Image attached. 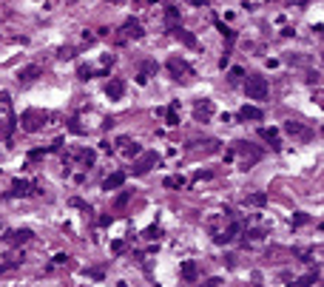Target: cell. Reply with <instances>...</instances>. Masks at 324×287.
Instances as JSON below:
<instances>
[{
    "mask_svg": "<svg viewBox=\"0 0 324 287\" xmlns=\"http://www.w3.org/2000/svg\"><path fill=\"white\" fill-rule=\"evenodd\" d=\"M49 119H51L49 111L29 108V111H23V114H20V128H23V131H29V134H37V131H43V128L49 125Z\"/></svg>",
    "mask_w": 324,
    "mask_h": 287,
    "instance_id": "1",
    "label": "cell"
},
{
    "mask_svg": "<svg viewBox=\"0 0 324 287\" xmlns=\"http://www.w3.org/2000/svg\"><path fill=\"white\" fill-rule=\"evenodd\" d=\"M160 165V153L157 151H142L137 159H134V165H131V173L134 176H145L151 168H157Z\"/></svg>",
    "mask_w": 324,
    "mask_h": 287,
    "instance_id": "2",
    "label": "cell"
},
{
    "mask_svg": "<svg viewBox=\"0 0 324 287\" xmlns=\"http://www.w3.org/2000/svg\"><path fill=\"white\" fill-rule=\"evenodd\" d=\"M244 91H247V100H264L267 91H270V85H267V80L262 74H250L247 83H244Z\"/></svg>",
    "mask_w": 324,
    "mask_h": 287,
    "instance_id": "3",
    "label": "cell"
},
{
    "mask_svg": "<svg viewBox=\"0 0 324 287\" xmlns=\"http://www.w3.org/2000/svg\"><path fill=\"white\" fill-rule=\"evenodd\" d=\"M168 71H171V77L177 83H191V77H194V68L188 66L182 57H171L168 60Z\"/></svg>",
    "mask_w": 324,
    "mask_h": 287,
    "instance_id": "4",
    "label": "cell"
},
{
    "mask_svg": "<svg viewBox=\"0 0 324 287\" xmlns=\"http://www.w3.org/2000/svg\"><path fill=\"white\" fill-rule=\"evenodd\" d=\"M236 153H242V156H244V171L250 168L253 162H259V159H262V151H259V148H253L250 142H236Z\"/></svg>",
    "mask_w": 324,
    "mask_h": 287,
    "instance_id": "5",
    "label": "cell"
},
{
    "mask_svg": "<svg viewBox=\"0 0 324 287\" xmlns=\"http://www.w3.org/2000/svg\"><path fill=\"white\" fill-rule=\"evenodd\" d=\"M242 230H244V225L233 219V222H230V228H225L222 233H216V236H213V242H216V245H227V242H233V239L239 236Z\"/></svg>",
    "mask_w": 324,
    "mask_h": 287,
    "instance_id": "6",
    "label": "cell"
},
{
    "mask_svg": "<svg viewBox=\"0 0 324 287\" xmlns=\"http://www.w3.org/2000/svg\"><path fill=\"white\" fill-rule=\"evenodd\" d=\"M194 117L199 119V122H208V119L213 117V102L208 100V97H202V100L194 102Z\"/></svg>",
    "mask_w": 324,
    "mask_h": 287,
    "instance_id": "7",
    "label": "cell"
},
{
    "mask_svg": "<svg viewBox=\"0 0 324 287\" xmlns=\"http://www.w3.org/2000/svg\"><path fill=\"white\" fill-rule=\"evenodd\" d=\"M122 34H125V37H134V40H140V37H145V29H142V23H140V20L128 17V20L122 23Z\"/></svg>",
    "mask_w": 324,
    "mask_h": 287,
    "instance_id": "8",
    "label": "cell"
},
{
    "mask_svg": "<svg viewBox=\"0 0 324 287\" xmlns=\"http://www.w3.org/2000/svg\"><path fill=\"white\" fill-rule=\"evenodd\" d=\"M32 193H34V185L29 179H15V182H12V191H9L6 196H32Z\"/></svg>",
    "mask_w": 324,
    "mask_h": 287,
    "instance_id": "9",
    "label": "cell"
},
{
    "mask_svg": "<svg viewBox=\"0 0 324 287\" xmlns=\"http://www.w3.org/2000/svg\"><path fill=\"white\" fill-rule=\"evenodd\" d=\"M122 94H125V80L114 77L111 83L105 85V97H108V100H122Z\"/></svg>",
    "mask_w": 324,
    "mask_h": 287,
    "instance_id": "10",
    "label": "cell"
},
{
    "mask_svg": "<svg viewBox=\"0 0 324 287\" xmlns=\"http://www.w3.org/2000/svg\"><path fill=\"white\" fill-rule=\"evenodd\" d=\"M32 236H34V233L29 230V228H20V230H9V233H6V242L20 248V245H26V242H29Z\"/></svg>",
    "mask_w": 324,
    "mask_h": 287,
    "instance_id": "11",
    "label": "cell"
},
{
    "mask_svg": "<svg viewBox=\"0 0 324 287\" xmlns=\"http://www.w3.org/2000/svg\"><path fill=\"white\" fill-rule=\"evenodd\" d=\"M284 131L290 136H299V139H310V128H304L299 119H287V122H284Z\"/></svg>",
    "mask_w": 324,
    "mask_h": 287,
    "instance_id": "12",
    "label": "cell"
},
{
    "mask_svg": "<svg viewBox=\"0 0 324 287\" xmlns=\"http://www.w3.org/2000/svg\"><path fill=\"white\" fill-rule=\"evenodd\" d=\"M171 32H174V37H177L182 46H188V49H196V34H194V32H188V29H182V26H174Z\"/></svg>",
    "mask_w": 324,
    "mask_h": 287,
    "instance_id": "13",
    "label": "cell"
},
{
    "mask_svg": "<svg viewBox=\"0 0 324 287\" xmlns=\"http://www.w3.org/2000/svg\"><path fill=\"white\" fill-rule=\"evenodd\" d=\"M40 74H43V66H37V63H34V66H26V68H20V74H17V80H20V83H32V80H37Z\"/></svg>",
    "mask_w": 324,
    "mask_h": 287,
    "instance_id": "14",
    "label": "cell"
},
{
    "mask_svg": "<svg viewBox=\"0 0 324 287\" xmlns=\"http://www.w3.org/2000/svg\"><path fill=\"white\" fill-rule=\"evenodd\" d=\"M239 119H253V122H259V119H264V111L256 108V105H242V108H239Z\"/></svg>",
    "mask_w": 324,
    "mask_h": 287,
    "instance_id": "15",
    "label": "cell"
},
{
    "mask_svg": "<svg viewBox=\"0 0 324 287\" xmlns=\"http://www.w3.org/2000/svg\"><path fill=\"white\" fill-rule=\"evenodd\" d=\"M125 185V173L122 171H117L111 176H105V182H102V191H117V188Z\"/></svg>",
    "mask_w": 324,
    "mask_h": 287,
    "instance_id": "16",
    "label": "cell"
},
{
    "mask_svg": "<svg viewBox=\"0 0 324 287\" xmlns=\"http://www.w3.org/2000/svg\"><path fill=\"white\" fill-rule=\"evenodd\" d=\"M179 273H182V279L185 282H196V276H199V268H196V262H182V268H179Z\"/></svg>",
    "mask_w": 324,
    "mask_h": 287,
    "instance_id": "17",
    "label": "cell"
},
{
    "mask_svg": "<svg viewBox=\"0 0 324 287\" xmlns=\"http://www.w3.org/2000/svg\"><path fill=\"white\" fill-rule=\"evenodd\" d=\"M165 119H168V125H179V100H174L165 108Z\"/></svg>",
    "mask_w": 324,
    "mask_h": 287,
    "instance_id": "18",
    "label": "cell"
},
{
    "mask_svg": "<svg viewBox=\"0 0 324 287\" xmlns=\"http://www.w3.org/2000/svg\"><path fill=\"white\" fill-rule=\"evenodd\" d=\"M165 26H168V29L179 26V9L177 6H165Z\"/></svg>",
    "mask_w": 324,
    "mask_h": 287,
    "instance_id": "19",
    "label": "cell"
},
{
    "mask_svg": "<svg viewBox=\"0 0 324 287\" xmlns=\"http://www.w3.org/2000/svg\"><path fill=\"white\" fill-rule=\"evenodd\" d=\"M313 282H319V270L316 273H307V276H302V279H296L293 285H287V287H313Z\"/></svg>",
    "mask_w": 324,
    "mask_h": 287,
    "instance_id": "20",
    "label": "cell"
},
{
    "mask_svg": "<svg viewBox=\"0 0 324 287\" xmlns=\"http://www.w3.org/2000/svg\"><path fill=\"white\" fill-rule=\"evenodd\" d=\"M244 202L253 205V208H264V205H267V193H250Z\"/></svg>",
    "mask_w": 324,
    "mask_h": 287,
    "instance_id": "21",
    "label": "cell"
},
{
    "mask_svg": "<svg viewBox=\"0 0 324 287\" xmlns=\"http://www.w3.org/2000/svg\"><path fill=\"white\" fill-rule=\"evenodd\" d=\"M162 185L165 188H174V191H177V188H185V176H165V182H162Z\"/></svg>",
    "mask_w": 324,
    "mask_h": 287,
    "instance_id": "22",
    "label": "cell"
},
{
    "mask_svg": "<svg viewBox=\"0 0 324 287\" xmlns=\"http://www.w3.org/2000/svg\"><path fill=\"white\" fill-rule=\"evenodd\" d=\"M216 29L222 32V37H225V40H227V46H230V43L236 40V32H233V29H227L225 23H216Z\"/></svg>",
    "mask_w": 324,
    "mask_h": 287,
    "instance_id": "23",
    "label": "cell"
},
{
    "mask_svg": "<svg viewBox=\"0 0 324 287\" xmlns=\"http://www.w3.org/2000/svg\"><path fill=\"white\" fill-rule=\"evenodd\" d=\"M140 74H142L145 80H151V74H157V63H154V60H145V63H142V71H140Z\"/></svg>",
    "mask_w": 324,
    "mask_h": 287,
    "instance_id": "24",
    "label": "cell"
},
{
    "mask_svg": "<svg viewBox=\"0 0 324 287\" xmlns=\"http://www.w3.org/2000/svg\"><path fill=\"white\" fill-rule=\"evenodd\" d=\"M74 54H77L74 46H63V49H57V57H60V60H71Z\"/></svg>",
    "mask_w": 324,
    "mask_h": 287,
    "instance_id": "25",
    "label": "cell"
},
{
    "mask_svg": "<svg viewBox=\"0 0 324 287\" xmlns=\"http://www.w3.org/2000/svg\"><path fill=\"white\" fill-rule=\"evenodd\" d=\"M160 236H162V228H160V225H151L145 233H142V239H160Z\"/></svg>",
    "mask_w": 324,
    "mask_h": 287,
    "instance_id": "26",
    "label": "cell"
},
{
    "mask_svg": "<svg viewBox=\"0 0 324 287\" xmlns=\"http://www.w3.org/2000/svg\"><path fill=\"white\" fill-rule=\"evenodd\" d=\"M80 159L85 162V165H94V159H97V153L91 151V148H85V151H80Z\"/></svg>",
    "mask_w": 324,
    "mask_h": 287,
    "instance_id": "27",
    "label": "cell"
},
{
    "mask_svg": "<svg viewBox=\"0 0 324 287\" xmlns=\"http://www.w3.org/2000/svg\"><path fill=\"white\" fill-rule=\"evenodd\" d=\"M307 222H310L307 213H302V210H299V213H293V228H302V225H307Z\"/></svg>",
    "mask_w": 324,
    "mask_h": 287,
    "instance_id": "28",
    "label": "cell"
},
{
    "mask_svg": "<svg viewBox=\"0 0 324 287\" xmlns=\"http://www.w3.org/2000/svg\"><path fill=\"white\" fill-rule=\"evenodd\" d=\"M128 199H131V191H122V193L117 196V202H114V208H120V210H122V208L128 205Z\"/></svg>",
    "mask_w": 324,
    "mask_h": 287,
    "instance_id": "29",
    "label": "cell"
},
{
    "mask_svg": "<svg viewBox=\"0 0 324 287\" xmlns=\"http://www.w3.org/2000/svg\"><path fill=\"white\" fill-rule=\"evenodd\" d=\"M77 74H80V80H91V77H94V68L80 66V68H77Z\"/></svg>",
    "mask_w": 324,
    "mask_h": 287,
    "instance_id": "30",
    "label": "cell"
},
{
    "mask_svg": "<svg viewBox=\"0 0 324 287\" xmlns=\"http://www.w3.org/2000/svg\"><path fill=\"white\" fill-rule=\"evenodd\" d=\"M196 287H222V279H216V276H213V279H205V282H199Z\"/></svg>",
    "mask_w": 324,
    "mask_h": 287,
    "instance_id": "31",
    "label": "cell"
},
{
    "mask_svg": "<svg viewBox=\"0 0 324 287\" xmlns=\"http://www.w3.org/2000/svg\"><path fill=\"white\" fill-rule=\"evenodd\" d=\"M247 239H250V242H262V239H264V230H247ZM247 239H244V242H247Z\"/></svg>",
    "mask_w": 324,
    "mask_h": 287,
    "instance_id": "32",
    "label": "cell"
},
{
    "mask_svg": "<svg viewBox=\"0 0 324 287\" xmlns=\"http://www.w3.org/2000/svg\"><path fill=\"white\" fill-rule=\"evenodd\" d=\"M242 77H244V71H242V68H230V83H239Z\"/></svg>",
    "mask_w": 324,
    "mask_h": 287,
    "instance_id": "33",
    "label": "cell"
},
{
    "mask_svg": "<svg viewBox=\"0 0 324 287\" xmlns=\"http://www.w3.org/2000/svg\"><path fill=\"white\" fill-rule=\"evenodd\" d=\"M71 205H74V208H80V210H85V213H91V208H88V205L82 202L80 196H74V199H71Z\"/></svg>",
    "mask_w": 324,
    "mask_h": 287,
    "instance_id": "34",
    "label": "cell"
},
{
    "mask_svg": "<svg viewBox=\"0 0 324 287\" xmlns=\"http://www.w3.org/2000/svg\"><path fill=\"white\" fill-rule=\"evenodd\" d=\"M111 250H114V253H122V250H125V242H122V239H114V242H111Z\"/></svg>",
    "mask_w": 324,
    "mask_h": 287,
    "instance_id": "35",
    "label": "cell"
},
{
    "mask_svg": "<svg viewBox=\"0 0 324 287\" xmlns=\"http://www.w3.org/2000/svg\"><path fill=\"white\" fill-rule=\"evenodd\" d=\"M68 128H71L74 134H82V125H80V119H68Z\"/></svg>",
    "mask_w": 324,
    "mask_h": 287,
    "instance_id": "36",
    "label": "cell"
},
{
    "mask_svg": "<svg viewBox=\"0 0 324 287\" xmlns=\"http://www.w3.org/2000/svg\"><path fill=\"white\" fill-rule=\"evenodd\" d=\"M51 148H34L32 153H29V159H40V156H43V153H49Z\"/></svg>",
    "mask_w": 324,
    "mask_h": 287,
    "instance_id": "37",
    "label": "cell"
},
{
    "mask_svg": "<svg viewBox=\"0 0 324 287\" xmlns=\"http://www.w3.org/2000/svg\"><path fill=\"white\" fill-rule=\"evenodd\" d=\"M85 276H91V279H102V270H100V268H91V270H85Z\"/></svg>",
    "mask_w": 324,
    "mask_h": 287,
    "instance_id": "38",
    "label": "cell"
},
{
    "mask_svg": "<svg viewBox=\"0 0 324 287\" xmlns=\"http://www.w3.org/2000/svg\"><path fill=\"white\" fill-rule=\"evenodd\" d=\"M65 262H68V256H65V253H57V256H54V265H65Z\"/></svg>",
    "mask_w": 324,
    "mask_h": 287,
    "instance_id": "39",
    "label": "cell"
},
{
    "mask_svg": "<svg viewBox=\"0 0 324 287\" xmlns=\"http://www.w3.org/2000/svg\"><path fill=\"white\" fill-rule=\"evenodd\" d=\"M111 222H114V216H100V225H102V228H108Z\"/></svg>",
    "mask_w": 324,
    "mask_h": 287,
    "instance_id": "40",
    "label": "cell"
},
{
    "mask_svg": "<svg viewBox=\"0 0 324 287\" xmlns=\"http://www.w3.org/2000/svg\"><path fill=\"white\" fill-rule=\"evenodd\" d=\"M0 228H3V219H0Z\"/></svg>",
    "mask_w": 324,
    "mask_h": 287,
    "instance_id": "41",
    "label": "cell"
},
{
    "mask_svg": "<svg viewBox=\"0 0 324 287\" xmlns=\"http://www.w3.org/2000/svg\"><path fill=\"white\" fill-rule=\"evenodd\" d=\"M111 3H120V0H111Z\"/></svg>",
    "mask_w": 324,
    "mask_h": 287,
    "instance_id": "42",
    "label": "cell"
},
{
    "mask_svg": "<svg viewBox=\"0 0 324 287\" xmlns=\"http://www.w3.org/2000/svg\"><path fill=\"white\" fill-rule=\"evenodd\" d=\"M256 287H262V285H256Z\"/></svg>",
    "mask_w": 324,
    "mask_h": 287,
    "instance_id": "43",
    "label": "cell"
}]
</instances>
